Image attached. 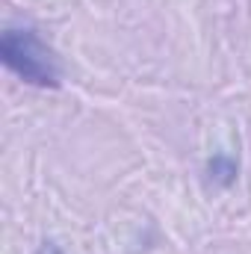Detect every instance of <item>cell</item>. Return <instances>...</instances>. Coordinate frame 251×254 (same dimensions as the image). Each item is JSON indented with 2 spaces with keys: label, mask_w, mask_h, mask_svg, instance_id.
Masks as SVG:
<instances>
[{
  "label": "cell",
  "mask_w": 251,
  "mask_h": 254,
  "mask_svg": "<svg viewBox=\"0 0 251 254\" xmlns=\"http://www.w3.org/2000/svg\"><path fill=\"white\" fill-rule=\"evenodd\" d=\"M39 254H63V252H60V246H54V243H45V246L39 249Z\"/></svg>",
  "instance_id": "obj_3"
},
{
  "label": "cell",
  "mask_w": 251,
  "mask_h": 254,
  "mask_svg": "<svg viewBox=\"0 0 251 254\" xmlns=\"http://www.w3.org/2000/svg\"><path fill=\"white\" fill-rule=\"evenodd\" d=\"M207 175H210L216 184H222V187H231V184L237 181V163H234L231 157L219 154V157H213V160L207 163Z\"/></svg>",
  "instance_id": "obj_2"
},
{
  "label": "cell",
  "mask_w": 251,
  "mask_h": 254,
  "mask_svg": "<svg viewBox=\"0 0 251 254\" xmlns=\"http://www.w3.org/2000/svg\"><path fill=\"white\" fill-rule=\"evenodd\" d=\"M0 57L9 71H15L30 86H60L57 54L39 39L36 30H6L0 36Z\"/></svg>",
  "instance_id": "obj_1"
}]
</instances>
